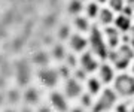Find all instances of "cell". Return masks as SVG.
<instances>
[{"label":"cell","mask_w":134,"mask_h":112,"mask_svg":"<svg viewBox=\"0 0 134 112\" xmlns=\"http://www.w3.org/2000/svg\"><path fill=\"white\" fill-rule=\"evenodd\" d=\"M107 58L113 63L115 69L125 70L130 66V63L134 60V48L130 44H122L118 48L110 49Z\"/></svg>","instance_id":"obj_1"},{"label":"cell","mask_w":134,"mask_h":112,"mask_svg":"<svg viewBox=\"0 0 134 112\" xmlns=\"http://www.w3.org/2000/svg\"><path fill=\"white\" fill-rule=\"evenodd\" d=\"M88 44L91 46V51L96 54L98 58L106 60L109 57V46L106 44L104 34L97 25H91L90 29V38H88Z\"/></svg>","instance_id":"obj_2"},{"label":"cell","mask_w":134,"mask_h":112,"mask_svg":"<svg viewBox=\"0 0 134 112\" xmlns=\"http://www.w3.org/2000/svg\"><path fill=\"white\" fill-rule=\"evenodd\" d=\"M113 90L121 97L134 96V76L128 73H121L113 79Z\"/></svg>","instance_id":"obj_3"},{"label":"cell","mask_w":134,"mask_h":112,"mask_svg":"<svg viewBox=\"0 0 134 112\" xmlns=\"http://www.w3.org/2000/svg\"><path fill=\"white\" fill-rule=\"evenodd\" d=\"M116 99H118V94L115 93V90H110V88H106L103 91H100V96L97 99L96 103H92V112H107L110 111L112 108L115 106Z\"/></svg>","instance_id":"obj_4"},{"label":"cell","mask_w":134,"mask_h":112,"mask_svg":"<svg viewBox=\"0 0 134 112\" xmlns=\"http://www.w3.org/2000/svg\"><path fill=\"white\" fill-rule=\"evenodd\" d=\"M15 76L19 85H27L31 79V69L30 64L27 63V60H19L15 64Z\"/></svg>","instance_id":"obj_5"},{"label":"cell","mask_w":134,"mask_h":112,"mask_svg":"<svg viewBox=\"0 0 134 112\" xmlns=\"http://www.w3.org/2000/svg\"><path fill=\"white\" fill-rule=\"evenodd\" d=\"M79 64H81V69H83L86 73H92L98 70V58H97V55L92 51H86L81 55V58H79Z\"/></svg>","instance_id":"obj_6"},{"label":"cell","mask_w":134,"mask_h":112,"mask_svg":"<svg viewBox=\"0 0 134 112\" xmlns=\"http://www.w3.org/2000/svg\"><path fill=\"white\" fill-rule=\"evenodd\" d=\"M37 76L40 79V82L45 85V87H55L58 82V78H60V75H58V70L55 69H51V67H40L37 72Z\"/></svg>","instance_id":"obj_7"},{"label":"cell","mask_w":134,"mask_h":112,"mask_svg":"<svg viewBox=\"0 0 134 112\" xmlns=\"http://www.w3.org/2000/svg\"><path fill=\"white\" fill-rule=\"evenodd\" d=\"M103 34H104L106 44H107L109 49H115L121 45V31L116 29V27H109V25H106Z\"/></svg>","instance_id":"obj_8"},{"label":"cell","mask_w":134,"mask_h":112,"mask_svg":"<svg viewBox=\"0 0 134 112\" xmlns=\"http://www.w3.org/2000/svg\"><path fill=\"white\" fill-rule=\"evenodd\" d=\"M49 100H51V105H52V108L55 111H58V112L69 111V103L66 100V96H63V93L52 91L49 94Z\"/></svg>","instance_id":"obj_9"},{"label":"cell","mask_w":134,"mask_h":112,"mask_svg":"<svg viewBox=\"0 0 134 112\" xmlns=\"http://www.w3.org/2000/svg\"><path fill=\"white\" fill-rule=\"evenodd\" d=\"M113 24L121 33H128L130 30L133 29V17L124 14V12H119L118 17H115V21Z\"/></svg>","instance_id":"obj_10"},{"label":"cell","mask_w":134,"mask_h":112,"mask_svg":"<svg viewBox=\"0 0 134 112\" xmlns=\"http://www.w3.org/2000/svg\"><path fill=\"white\" fill-rule=\"evenodd\" d=\"M64 93H66L67 97H70V99L79 97V96L82 94L81 81H77L76 78H67L66 87H64Z\"/></svg>","instance_id":"obj_11"},{"label":"cell","mask_w":134,"mask_h":112,"mask_svg":"<svg viewBox=\"0 0 134 112\" xmlns=\"http://www.w3.org/2000/svg\"><path fill=\"white\" fill-rule=\"evenodd\" d=\"M98 79L101 81V84H110L115 79V70L113 67L107 63H103L98 66Z\"/></svg>","instance_id":"obj_12"},{"label":"cell","mask_w":134,"mask_h":112,"mask_svg":"<svg viewBox=\"0 0 134 112\" xmlns=\"http://www.w3.org/2000/svg\"><path fill=\"white\" fill-rule=\"evenodd\" d=\"M86 45H88V39H85V38L79 33H75L69 38V46H70L72 51H75V52H82V51L86 48Z\"/></svg>","instance_id":"obj_13"},{"label":"cell","mask_w":134,"mask_h":112,"mask_svg":"<svg viewBox=\"0 0 134 112\" xmlns=\"http://www.w3.org/2000/svg\"><path fill=\"white\" fill-rule=\"evenodd\" d=\"M97 18H98V23L101 25H110L115 21V15H113V10L110 8H103V9L98 10Z\"/></svg>","instance_id":"obj_14"},{"label":"cell","mask_w":134,"mask_h":112,"mask_svg":"<svg viewBox=\"0 0 134 112\" xmlns=\"http://www.w3.org/2000/svg\"><path fill=\"white\" fill-rule=\"evenodd\" d=\"M23 99L27 105H36V103H39V99H40V91L36 87H29L23 94Z\"/></svg>","instance_id":"obj_15"},{"label":"cell","mask_w":134,"mask_h":112,"mask_svg":"<svg viewBox=\"0 0 134 112\" xmlns=\"http://www.w3.org/2000/svg\"><path fill=\"white\" fill-rule=\"evenodd\" d=\"M73 25H75L79 31H90V29H91L90 18H88V17H81V15H76V17H75Z\"/></svg>","instance_id":"obj_16"},{"label":"cell","mask_w":134,"mask_h":112,"mask_svg":"<svg viewBox=\"0 0 134 112\" xmlns=\"http://www.w3.org/2000/svg\"><path fill=\"white\" fill-rule=\"evenodd\" d=\"M33 63L39 67H46L49 63V55L48 52H45V51H37V52L33 55Z\"/></svg>","instance_id":"obj_17"},{"label":"cell","mask_w":134,"mask_h":112,"mask_svg":"<svg viewBox=\"0 0 134 112\" xmlns=\"http://www.w3.org/2000/svg\"><path fill=\"white\" fill-rule=\"evenodd\" d=\"M86 88H88V93L91 96H96L101 91V81L98 78H90L86 82Z\"/></svg>","instance_id":"obj_18"},{"label":"cell","mask_w":134,"mask_h":112,"mask_svg":"<svg viewBox=\"0 0 134 112\" xmlns=\"http://www.w3.org/2000/svg\"><path fill=\"white\" fill-rule=\"evenodd\" d=\"M83 10V3H82V0H70L69 2V5H67V12L70 15H79Z\"/></svg>","instance_id":"obj_19"},{"label":"cell","mask_w":134,"mask_h":112,"mask_svg":"<svg viewBox=\"0 0 134 112\" xmlns=\"http://www.w3.org/2000/svg\"><path fill=\"white\" fill-rule=\"evenodd\" d=\"M83 10H85V14L88 18H97L100 8H98V3L97 2H88L86 6L83 8Z\"/></svg>","instance_id":"obj_20"},{"label":"cell","mask_w":134,"mask_h":112,"mask_svg":"<svg viewBox=\"0 0 134 112\" xmlns=\"http://www.w3.org/2000/svg\"><path fill=\"white\" fill-rule=\"evenodd\" d=\"M51 54H52V57H54V58L58 60V61L64 60V58H66V55H67L66 48H64V46H63L61 44L54 45V48H52V51H51Z\"/></svg>","instance_id":"obj_21"},{"label":"cell","mask_w":134,"mask_h":112,"mask_svg":"<svg viewBox=\"0 0 134 112\" xmlns=\"http://www.w3.org/2000/svg\"><path fill=\"white\" fill-rule=\"evenodd\" d=\"M107 5L113 12H122L125 8V0H107Z\"/></svg>","instance_id":"obj_22"},{"label":"cell","mask_w":134,"mask_h":112,"mask_svg":"<svg viewBox=\"0 0 134 112\" xmlns=\"http://www.w3.org/2000/svg\"><path fill=\"white\" fill-rule=\"evenodd\" d=\"M6 99H8V102L10 105H16L19 102V99H21V93L18 90H10L8 94H6Z\"/></svg>","instance_id":"obj_23"},{"label":"cell","mask_w":134,"mask_h":112,"mask_svg":"<svg viewBox=\"0 0 134 112\" xmlns=\"http://www.w3.org/2000/svg\"><path fill=\"white\" fill-rule=\"evenodd\" d=\"M72 36V33H70V27L69 25H61L60 27V30H58V39H61V40H66V39H69Z\"/></svg>","instance_id":"obj_24"},{"label":"cell","mask_w":134,"mask_h":112,"mask_svg":"<svg viewBox=\"0 0 134 112\" xmlns=\"http://www.w3.org/2000/svg\"><path fill=\"white\" fill-rule=\"evenodd\" d=\"M92 96L88 93V94H81V103L83 108H91L92 106Z\"/></svg>","instance_id":"obj_25"},{"label":"cell","mask_w":134,"mask_h":112,"mask_svg":"<svg viewBox=\"0 0 134 112\" xmlns=\"http://www.w3.org/2000/svg\"><path fill=\"white\" fill-rule=\"evenodd\" d=\"M64 61H66V64H67V66H69L70 69L76 67L77 60H76V57H75V54H67L66 58H64Z\"/></svg>","instance_id":"obj_26"},{"label":"cell","mask_w":134,"mask_h":112,"mask_svg":"<svg viewBox=\"0 0 134 112\" xmlns=\"http://www.w3.org/2000/svg\"><path fill=\"white\" fill-rule=\"evenodd\" d=\"M58 75L63 76V78H69V76H70V67H69L67 64L60 66V67H58Z\"/></svg>","instance_id":"obj_27"},{"label":"cell","mask_w":134,"mask_h":112,"mask_svg":"<svg viewBox=\"0 0 134 112\" xmlns=\"http://www.w3.org/2000/svg\"><path fill=\"white\" fill-rule=\"evenodd\" d=\"M73 78H76L77 81H83V79H86V72L83 69H75V76Z\"/></svg>","instance_id":"obj_28"},{"label":"cell","mask_w":134,"mask_h":112,"mask_svg":"<svg viewBox=\"0 0 134 112\" xmlns=\"http://www.w3.org/2000/svg\"><path fill=\"white\" fill-rule=\"evenodd\" d=\"M116 112H130V108L125 103H122V105H118L116 106Z\"/></svg>","instance_id":"obj_29"},{"label":"cell","mask_w":134,"mask_h":112,"mask_svg":"<svg viewBox=\"0 0 134 112\" xmlns=\"http://www.w3.org/2000/svg\"><path fill=\"white\" fill-rule=\"evenodd\" d=\"M37 112H51V108L49 106H40L37 109Z\"/></svg>","instance_id":"obj_30"},{"label":"cell","mask_w":134,"mask_h":112,"mask_svg":"<svg viewBox=\"0 0 134 112\" xmlns=\"http://www.w3.org/2000/svg\"><path fill=\"white\" fill-rule=\"evenodd\" d=\"M130 45L134 48V27L131 29V38H130Z\"/></svg>","instance_id":"obj_31"},{"label":"cell","mask_w":134,"mask_h":112,"mask_svg":"<svg viewBox=\"0 0 134 112\" xmlns=\"http://www.w3.org/2000/svg\"><path fill=\"white\" fill-rule=\"evenodd\" d=\"M5 99H6V96L3 94V93H0V106L3 105V102H5Z\"/></svg>","instance_id":"obj_32"},{"label":"cell","mask_w":134,"mask_h":112,"mask_svg":"<svg viewBox=\"0 0 134 112\" xmlns=\"http://www.w3.org/2000/svg\"><path fill=\"white\" fill-rule=\"evenodd\" d=\"M5 84H6V81L3 79V75H2V76H0V88L5 87Z\"/></svg>","instance_id":"obj_33"},{"label":"cell","mask_w":134,"mask_h":112,"mask_svg":"<svg viewBox=\"0 0 134 112\" xmlns=\"http://www.w3.org/2000/svg\"><path fill=\"white\" fill-rule=\"evenodd\" d=\"M70 112H85V111H83L82 108H75V109H72Z\"/></svg>","instance_id":"obj_34"},{"label":"cell","mask_w":134,"mask_h":112,"mask_svg":"<svg viewBox=\"0 0 134 112\" xmlns=\"http://www.w3.org/2000/svg\"><path fill=\"white\" fill-rule=\"evenodd\" d=\"M21 112H33V111H31V109H30V108L24 106V108H23V109H21Z\"/></svg>","instance_id":"obj_35"},{"label":"cell","mask_w":134,"mask_h":112,"mask_svg":"<svg viewBox=\"0 0 134 112\" xmlns=\"http://www.w3.org/2000/svg\"><path fill=\"white\" fill-rule=\"evenodd\" d=\"M97 3H98V5H101V3H107V0H96Z\"/></svg>","instance_id":"obj_36"},{"label":"cell","mask_w":134,"mask_h":112,"mask_svg":"<svg viewBox=\"0 0 134 112\" xmlns=\"http://www.w3.org/2000/svg\"><path fill=\"white\" fill-rule=\"evenodd\" d=\"M130 112H134V106H131V108H130Z\"/></svg>","instance_id":"obj_37"},{"label":"cell","mask_w":134,"mask_h":112,"mask_svg":"<svg viewBox=\"0 0 134 112\" xmlns=\"http://www.w3.org/2000/svg\"><path fill=\"white\" fill-rule=\"evenodd\" d=\"M5 112H15V111H12V109H8V111H5Z\"/></svg>","instance_id":"obj_38"},{"label":"cell","mask_w":134,"mask_h":112,"mask_svg":"<svg viewBox=\"0 0 134 112\" xmlns=\"http://www.w3.org/2000/svg\"><path fill=\"white\" fill-rule=\"evenodd\" d=\"M133 73H134V64H133Z\"/></svg>","instance_id":"obj_39"},{"label":"cell","mask_w":134,"mask_h":112,"mask_svg":"<svg viewBox=\"0 0 134 112\" xmlns=\"http://www.w3.org/2000/svg\"><path fill=\"white\" fill-rule=\"evenodd\" d=\"M82 2H86V0H82Z\"/></svg>","instance_id":"obj_40"}]
</instances>
